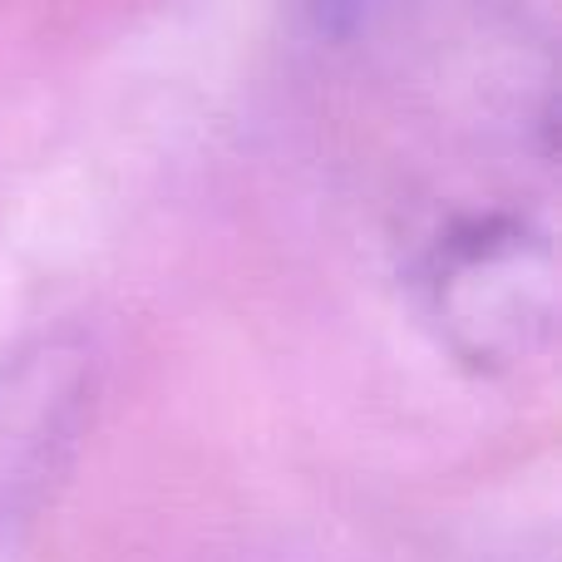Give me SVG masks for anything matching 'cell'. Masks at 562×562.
Segmentation results:
<instances>
[{"mask_svg":"<svg viewBox=\"0 0 562 562\" xmlns=\"http://www.w3.org/2000/svg\"><path fill=\"white\" fill-rule=\"evenodd\" d=\"M94 405V356L75 336H40L0 360V543L59 479Z\"/></svg>","mask_w":562,"mask_h":562,"instance_id":"2","label":"cell"},{"mask_svg":"<svg viewBox=\"0 0 562 562\" xmlns=\"http://www.w3.org/2000/svg\"><path fill=\"white\" fill-rule=\"evenodd\" d=\"M405 286L459 366L518 375L558 336L553 227L514 198H445L405 237Z\"/></svg>","mask_w":562,"mask_h":562,"instance_id":"1","label":"cell"}]
</instances>
